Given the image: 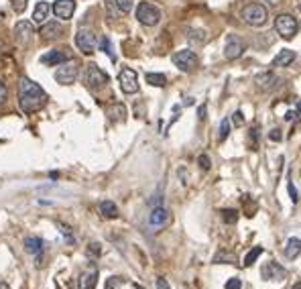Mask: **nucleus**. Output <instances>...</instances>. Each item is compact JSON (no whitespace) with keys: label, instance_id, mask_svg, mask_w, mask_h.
Wrapping results in <instances>:
<instances>
[{"label":"nucleus","instance_id":"17","mask_svg":"<svg viewBox=\"0 0 301 289\" xmlns=\"http://www.w3.org/2000/svg\"><path fill=\"white\" fill-rule=\"evenodd\" d=\"M43 241L39 239V236H29V239H25V248H27V252H31V254H35L37 257V267H41L43 265Z\"/></svg>","mask_w":301,"mask_h":289},{"label":"nucleus","instance_id":"26","mask_svg":"<svg viewBox=\"0 0 301 289\" xmlns=\"http://www.w3.org/2000/svg\"><path fill=\"white\" fill-rule=\"evenodd\" d=\"M188 39L193 41V43H197V45H204L206 39H208V35H206V31H202V29H189L188 31Z\"/></svg>","mask_w":301,"mask_h":289},{"label":"nucleus","instance_id":"6","mask_svg":"<svg viewBox=\"0 0 301 289\" xmlns=\"http://www.w3.org/2000/svg\"><path fill=\"white\" fill-rule=\"evenodd\" d=\"M83 80H86V86H88L90 90H100V88H104L106 83L110 82L108 74L100 70L96 63H90V65L86 67V76H83Z\"/></svg>","mask_w":301,"mask_h":289},{"label":"nucleus","instance_id":"38","mask_svg":"<svg viewBox=\"0 0 301 289\" xmlns=\"http://www.w3.org/2000/svg\"><path fill=\"white\" fill-rule=\"evenodd\" d=\"M226 289H242V281L238 277H234V279H228L226 283Z\"/></svg>","mask_w":301,"mask_h":289},{"label":"nucleus","instance_id":"35","mask_svg":"<svg viewBox=\"0 0 301 289\" xmlns=\"http://www.w3.org/2000/svg\"><path fill=\"white\" fill-rule=\"evenodd\" d=\"M27 2H29V0H12V10L16 14H23L25 8H27Z\"/></svg>","mask_w":301,"mask_h":289},{"label":"nucleus","instance_id":"49","mask_svg":"<svg viewBox=\"0 0 301 289\" xmlns=\"http://www.w3.org/2000/svg\"><path fill=\"white\" fill-rule=\"evenodd\" d=\"M293 289H301V281H299V283H295V285H293Z\"/></svg>","mask_w":301,"mask_h":289},{"label":"nucleus","instance_id":"43","mask_svg":"<svg viewBox=\"0 0 301 289\" xmlns=\"http://www.w3.org/2000/svg\"><path fill=\"white\" fill-rule=\"evenodd\" d=\"M116 285H118V277H110L106 281V289H116Z\"/></svg>","mask_w":301,"mask_h":289},{"label":"nucleus","instance_id":"45","mask_svg":"<svg viewBox=\"0 0 301 289\" xmlns=\"http://www.w3.org/2000/svg\"><path fill=\"white\" fill-rule=\"evenodd\" d=\"M293 118H295V112H287V114H285V121H287V123H291Z\"/></svg>","mask_w":301,"mask_h":289},{"label":"nucleus","instance_id":"22","mask_svg":"<svg viewBox=\"0 0 301 289\" xmlns=\"http://www.w3.org/2000/svg\"><path fill=\"white\" fill-rule=\"evenodd\" d=\"M108 116H110V121L112 123H122L124 118H126V106L124 104H112L110 108H108Z\"/></svg>","mask_w":301,"mask_h":289},{"label":"nucleus","instance_id":"33","mask_svg":"<svg viewBox=\"0 0 301 289\" xmlns=\"http://www.w3.org/2000/svg\"><path fill=\"white\" fill-rule=\"evenodd\" d=\"M222 218H224V222L232 224V222H236L238 212H236V210H222Z\"/></svg>","mask_w":301,"mask_h":289},{"label":"nucleus","instance_id":"46","mask_svg":"<svg viewBox=\"0 0 301 289\" xmlns=\"http://www.w3.org/2000/svg\"><path fill=\"white\" fill-rule=\"evenodd\" d=\"M264 2H269V4H271V6H277V4H279V2H281V0H264Z\"/></svg>","mask_w":301,"mask_h":289},{"label":"nucleus","instance_id":"3","mask_svg":"<svg viewBox=\"0 0 301 289\" xmlns=\"http://www.w3.org/2000/svg\"><path fill=\"white\" fill-rule=\"evenodd\" d=\"M242 19H244V23L253 25V27H263L266 23V19H269V12H266V8L263 4L250 2L242 8Z\"/></svg>","mask_w":301,"mask_h":289},{"label":"nucleus","instance_id":"24","mask_svg":"<svg viewBox=\"0 0 301 289\" xmlns=\"http://www.w3.org/2000/svg\"><path fill=\"white\" fill-rule=\"evenodd\" d=\"M100 212H102L104 218H116L118 216V208H116V204L112 200H102L100 202Z\"/></svg>","mask_w":301,"mask_h":289},{"label":"nucleus","instance_id":"10","mask_svg":"<svg viewBox=\"0 0 301 289\" xmlns=\"http://www.w3.org/2000/svg\"><path fill=\"white\" fill-rule=\"evenodd\" d=\"M255 83H257V88L261 92H275L277 88H281L283 80L273 72H263V74H259L255 78Z\"/></svg>","mask_w":301,"mask_h":289},{"label":"nucleus","instance_id":"28","mask_svg":"<svg viewBox=\"0 0 301 289\" xmlns=\"http://www.w3.org/2000/svg\"><path fill=\"white\" fill-rule=\"evenodd\" d=\"M57 228H59V232L63 234V239L68 241V245H75V236H74V232H72V228H70L68 224L57 222Z\"/></svg>","mask_w":301,"mask_h":289},{"label":"nucleus","instance_id":"27","mask_svg":"<svg viewBox=\"0 0 301 289\" xmlns=\"http://www.w3.org/2000/svg\"><path fill=\"white\" fill-rule=\"evenodd\" d=\"M147 83H150V86H155V88H163L165 83H167V78L163 74H147Z\"/></svg>","mask_w":301,"mask_h":289},{"label":"nucleus","instance_id":"19","mask_svg":"<svg viewBox=\"0 0 301 289\" xmlns=\"http://www.w3.org/2000/svg\"><path fill=\"white\" fill-rule=\"evenodd\" d=\"M98 285V269H90V271H83L77 279V287L79 289H96Z\"/></svg>","mask_w":301,"mask_h":289},{"label":"nucleus","instance_id":"36","mask_svg":"<svg viewBox=\"0 0 301 289\" xmlns=\"http://www.w3.org/2000/svg\"><path fill=\"white\" fill-rule=\"evenodd\" d=\"M232 124H234V126H242V124H244V116H242L240 110H236V112L232 114Z\"/></svg>","mask_w":301,"mask_h":289},{"label":"nucleus","instance_id":"11","mask_svg":"<svg viewBox=\"0 0 301 289\" xmlns=\"http://www.w3.org/2000/svg\"><path fill=\"white\" fill-rule=\"evenodd\" d=\"M33 35H35V29H33L31 21H19L14 25V41L21 47H27L31 43Z\"/></svg>","mask_w":301,"mask_h":289},{"label":"nucleus","instance_id":"48","mask_svg":"<svg viewBox=\"0 0 301 289\" xmlns=\"http://www.w3.org/2000/svg\"><path fill=\"white\" fill-rule=\"evenodd\" d=\"M297 114L301 116V102H299V104H297Z\"/></svg>","mask_w":301,"mask_h":289},{"label":"nucleus","instance_id":"13","mask_svg":"<svg viewBox=\"0 0 301 289\" xmlns=\"http://www.w3.org/2000/svg\"><path fill=\"white\" fill-rule=\"evenodd\" d=\"M169 220H171L169 210H167L165 206H155L149 214V226L150 228H163V226L169 224Z\"/></svg>","mask_w":301,"mask_h":289},{"label":"nucleus","instance_id":"8","mask_svg":"<svg viewBox=\"0 0 301 289\" xmlns=\"http://www.w3.org/2000/svg\"><path fill=\"white\" fill-rule=\"evenodd\" d=\"M77 74H79V65L77 61H65L57 67L55 72V82L61 83V86H70L77 80Z\"/></svg>","mask_w":301,"mask_h":289},{"label":"nucleus","instance_id":"32","mask_svg":"<svg viewBox=\"0 0 301 289\" xmlns=\"http://www.w3.org/2000/svg\"><path fill=\"white\" fill-rule=\"evenodd\" d=\"M214 263H228V265H234V263H236V259H234L232 257V254H228V252H218V254H216V257H214Z\"/></svg>","mask_w":301,"mask_h":289},{"label":"nucleus","instance_id":"41","mask_svg":"<svg viewBox=\"0 0 301 289\" xmlns=\"http://www.w3.org/2000/svg\"><path fill=\"white\" fill-rule=\"evenodd\" d=\"M155 285H157V289H171V285L167 283V279H163V277H157Z\"/></svg>","mask_w":301,"mask_h":289},{"label":"nucleus","instance_id":"15","mask_svg":"<svg viewBox=\"0 0 301 289\" xmlns=\"http://www.w3.org/2000/svg\"><path fill=\"white\" fill-rule=\"evenodd\" d=\"M75 12V0H55L53 2V14L61 21H70Z\"/></svg>","mask_w":301,"mask_h":289},{"label":"nucleus","instance_id":"14","mask_svg":"<svg viewBox=\"0 0 301 289\" xmlns=\"http://www.w3.org/2000/svg\"><path fill=\"white\" fill-rule=\"evenodd\" d=\"M72 55H70V49L68 47H59V49H51L49 53H45L41 57V63L45 65H61L65 61H70Z\"/></svg>","mask_w":301,"mask_h":289},{"label":"nucleus","instance_id":"18","mask_svg":"<svg viewBox=\"0 0 301 289\" xmlns=\"http://www.w3.org/2000/svg\"><path fill=\"white\" fill-rule=\"evenodd\" d=\"M63 35V27L57 21H49L41 27V39L43 41H55Z\"/></svg>","mask_w":301,"mask_h":289},{"label":"nucleus","instance_id":"16","mask_svg":"<svg viewBox=\"0 0 301 289\" xmlns=\"http://www.w3.org/2000/svg\"><path fill=\"white\" fill-rule=\"evenodd\" d=\"M263 277L266 279V281H283L287 277V271L283 269L279 263H275V261H271V263H266L264 267H263Z\"/></svg>","mask_w":301,"mask_h":289},{"label":"nucleus","instance_id":"42","mask_svg":"<svg viewBox=\"0 0 301 289\" xmlns=\"http://www.w3.org/2000/svg\"><path fill=\"white\" fill-rule=\"evenodd\" d=\"M269 139H271V141H281V139H283V134H281V130H279V128H275V130H271Z\"/></svg>","mask_w":301,"mask_h":289},{"label":"nucleus","instance_id":"37","mask_svg":"<svg viewBox=\"0 0 301 289\" xmlns=\"http://www.w3.org/2000/svg\"><path fill=\"white\" fill-rule=\"evenodd\" d=\"M287 190H289V198H291L293 202H297V200H299V194H297V190H295V185H293L291 179H287Z\"/></svg>","mask_w":301,"mask_h":289},{"label":"nucleus","instance_id":"50","mask_svg":"<svg viewBox=\"0 0 301 289\" xmlns=\"http://www.w3.org/2000/svg\"><path fill=\"white\" fill-rule=\"evenodd\" d=\"M135 289H145V287H141V285H137V287H135Z\"/></svg>","mask_w":301,"mask_h":289},{"label":"nucleus","instance_id":"21","mask_svg":"<svg viewBox=\"0 0 301 289\" xmlns=\"http://www.w3.org/2000/svg\"><path fill=\"white\" fill-rule=\"evenodd\" d=\"M295 51L293 49H283V51H279V53L275 55V59H273V67H287V65H291L293 61H295Z\"/></svg>","mask_w":301,"mask_h":289},{"label":"nucleus","instance_id":"30","mask_svg":"<svg viewBox=\"0 0 301 289\" xmlns=\"http://www.w3.org/2000/svg\"><path fill=\"white\" fill-rule=\"evenodd\" d=\"M100 49L104 51V53L112 59V61H116V55H114V47H112V43H110V39L108 37H102L100 39Z\"/></svg>","mask_w":301,"mask_h":289},{"label":"nucleus","instance_id":"7","mask_svg":"<svg viewBox=\"0 0 301 289\" xmlns=\"http://www.w3.org/2000/svg\"><path fill=\"white\" fill-rule=\"evenodd\" d=\"M75 45H77V49L81 51L83 55H92L96 51V45H98V39L94 35V31L88 29V27H81L77 31V35H75Z\"/></svg>","mask_w":301,"mask_h":289},{"label":"nucleus","instance_id":"23","mask_svg":"<svg viewBox=\"0 0 301 289\" xmlns=\"http://www.w3.org/2000/svg\"><path fill=\"white\" fill-rule=\"evenodd\" d=\"M301 254V239H289L285 245V257L287 259H297Z\"/></svg>","mask_w":301,"mask_h":289},{"label":"nucleus","instance_id":"31","mask_svg":"<svg viewBox=\"0 0 301 289\" xmlns=\"http://www.w3.org/2000/svg\"><path fill=\"white\" fill-rule=\"evenodd\" d=\"M228 134H230V121H228V118H224V121L220 123V128H218V141L224 143L228 139Z\"/></svg>","mask_w":301,"mask_h":289},{"label":"nucleus","instance_id":"5","mask_svg":"<svg viewBox=\"0 0 301 289\" xmlns=\"http://www.w3.org/2000/svg\"><path fill=\"white\" fill-rule=\"evenodd\" d=\"M137 19L145 27H155L161 21V10L155 4H150V2H141L137 6Z\"/></svg>","mask_w":301,"mask_h":289},{"label":"nucleus","instance_id":"29","mask_svg":"<svg viewBox=\"0 0 301 289\" xmlns=\"http://www.w3.org/2000/svg\"><path fill=\"white\" fill-rule=\"evenodd\" d=\"M261 254H263V247H255L253 250H248V254L244 257V267H250V265H253L261 257Z\"/></svg>","mask_w":301,"mask_h":289},{"label":"nucleus","instance_id":"40","mask_svg":"<svg viewBox=\"0 0 301 289\" xmlns=\"http://www.w3.org/2000/svg\"><path fill=\"white\" fill-rule=\"evenodd\" d=\"M100 252H102V248H100V245H98V243H92V245L88 247V254H94V257H98Z\"/></svg>","mask_w":301,"mask_h":289},{"label":"nucleus","instance_id":"1","mask_svg":"<svg viewBox=\"0 0 301 289\" xmlns=\"http://www.w3.org/2000/svg\"><path fill=\"white\" fill-rule=\"evenodd\" d=\"M49 96L45 94V90L39 86L37 82H33L29 78L21 80V92H19V104L21 110L25 114H33V112H39L45 104H47Z\"/></svg>","mask_w":301,"mask_h":289},{"label":"nucleus","instance_id":"39","mask_svg":"<svg viewBox=\"0 0 301 289\" xmlns=\"http://www.w3.org/2000/svg\"><path fill=\"white\" fill-rule=\"evenodd\" d=\"M6 96H8V90L2 83V80H0V104H4V102H6Z\"/></svg>","mask_w":301,"mask_h":289},{"label":"nucleus","instance_id":"12","mask_svg":"<svg viewBox=\"0 0 301 289\" xmlns=\"http://www.w3.org/2000/svg\"><path fill=\"white\" fill-rule=\"evenodd\" d=\"M244 53V41L238 35H228L224 45V57L226 59H238Z\"/></svg>","mask_w":301,"mask_h":289},{"label":"nucleus","instance_id":"34","mask_svg":"<svg viewBox=\"0 0 301 289\" xmlns=\"http://www.w3.org/2000/svg\"><path fill=\"white\" fill-rule=\"evenodd\" d=\"M197 165H199V169H202V171H210L212 161H210L208 155H199V157H197Z\"/></svg>","mask_w":301,"mask_h":289},{"label":"nucleus","instance_id":"25","mask_svg":"<svg viewBox=\"0 0 301 289\" xmlns=\"http://www.w3.org/2000/svg\"><path fill=\"white\" fill-rule=\"evenodd\" d=\"M108 4H112L118 12H122V14H126V12H130L132 10V6H135V0H106Z\"/></svg>","mask_w":301,"mask_h":289},{"label":"nucleus","instance_id":"4","mask_svg":"<svg viewBox=\"0 0 301 289\" xmlns=\"http://www.w3.org/2000/svg\"><path fill=\"white\" fill-rule=\"evenodd\" d=\"M275 31L283 39H293L299 31V23L293 14H279L275 19Z\"/></svg>","mask_w":301,"mask_h":289},{"label":"nucleus","instance_id":"2","mask_svg":"<svg viewBox=\"0 0 301 289\" xmlns=\"http://www.w3.org/2000/svg\"><path fill=\"white\" fill-rule=\"evenodd\" d=\"M171 61L179 67L181 72H195L199 67V57L191 49H179L171 55Z\"/></svg>","mask_w":301,"mask_h":289},{"label":"nucleus","instance_id":"44","mask_svg":"<svg viewBox=\"0 0 301 289\" xmlns=\"http://www.w3.org/2000/svg\"><path fill=\"white\" fill-rule=\"evenodd\" d=\"M197 118H199V121H204V118H206V106H199V110H197Z\"/></svg>","mask_w":301,"mask_h":289},{"label":"nucleus","instance_id":"9","mask_svg":"<svg viewBox=\"0 0 301 289\" xmlns=\"http://www.w3.org/2000/svg\"><path fill=\"white\" fill-rule=\"evenodd\" d=\"M118 83H120V90L124 94H137L139 92V76H137L135 70H130V67H122L120 70Z\"/></svg>","mask_w":301,"mask_h":289},{"label":"nucleus","instance_id":"20","mask_svg":"<svg viewBox=\"0 0 301 289\" xmlns=\"http://www.w3.org/2000/svg\"><path fill=\"white\" fill-rule=\"evenodd\" d=\"M51 10H53V6H49V2H45V0L37 2L35 10H33V23L45 25V21L49 19V12H51Z\"/></svg>","mask_w":301,"mask_h":289},{"label":"nucleus","instance_id":"47","mask_svg":"<svg viewBox=\"0 0 301 289\" xmlns=\"http://www.w3.org/2000/svg\"><path fill=\"white\" fill-rule=\"evenodd\" d=\"M0 289H10V285L6 281H0Z\"/></svg>","mask_w":301,"mask_h":289}]
</instances>
